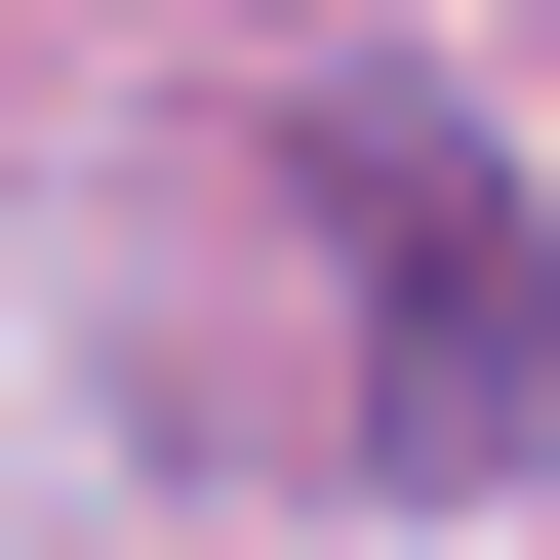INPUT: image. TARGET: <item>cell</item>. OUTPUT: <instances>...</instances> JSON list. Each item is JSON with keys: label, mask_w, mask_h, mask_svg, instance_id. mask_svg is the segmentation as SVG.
Returning <instances> with one entry per match:
<instances>
[{"label": "cell", "mask_w": 560, "mask_h": 560, "mask_svg": "<svg viewBox=\"0 0 560 560\" xmlns=\"http://www.w3.org/2000/svg\"><path fill=\"white\" fill-rule=\"evenodd\" d=\"M280 200H320V280H361V441H400V480H480V441L560 400V241H521L400 81H361V120H280Z\"/></svg>", "instance_id": "obj_1"}]
</instances>
